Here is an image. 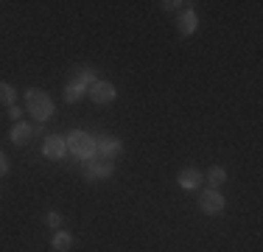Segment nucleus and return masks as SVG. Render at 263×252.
<instances>
[{
	"label": "nucleus",
	"mask_w": 263,
	"mask_h": 252,
	"mask_svg": "<svg viewBox=\"0 0 263 252\" xmlns=\"http://www.w3.org/2000/svg\"><path fill=\"white\" fill-rule=\"evenodd\" d=\"M9 118H14V121L20 123V118H23V110H20L17 104H11V106H9Z\"/></svg>",
	"instance_id": "f3484780"
},
{
	"label": "nucleus",
	"mask_w": 263,
	"mask_h": 252,
	"mask_svg": "<svg viewBox=\"0 0 263 252\" xmlns=\"http://www.w3.org/2000/svg\"><path fill=\"white\" fill-rule=\"evenodd\" d=\"M121 151H123V143L118 140L115 135H101V137H96V154H98V157L115 163L118 157H121Z\"/></svg>",
	"instance_id": "20e7f679"
},
{
	"label": "nucleus",
	"mask_w": 263,
	"mask_h": 252,
	"mask_svg": "<svg viewBox=\"0 0 263 252\" xmlns=\"http://www.w3.org/2000/svg\"><path fill=\"white\" fill-rule=\"evenodd\" d=\"M204 182L210 185V191H216L218 185H224V182H227V171H224L221 166H213L210 171L204 174Z\"/></svg>",
	"instance_id": "ddd939ff"
},
{
	"label": "nucleus",
	"mask_w": 263,
	"mask_h": 252,
	"mask_svg": "<svg viewBox=\"0 0 263 252\" xmlns=\"http://www.w3.org/2000/svg\"><path fill=\"white\" fill-rule=\"evenodd\" d=\"M177 182L185 188V191H196L199 185H202V171L199 168H182L177 176Z\"/></svg>",
	"instance_id": "1a4fd4ad"
},
{
	"label": "nucleus",
	"mask_w": 263,
	"mask_h": 252,
	"mask_svg": "<svg viewBox=\"0 0 263 252\" xmlns=\"http://www.w3.org/2000/svg\"><path fill=\"white\" fill-rule=\"evenodd\" d=\"M51 247L56 249V252H67L73 247V236L67 230H56L53 232V238H51Z\"/></svg>",
	"instance_id": "9b49d317"
},
{
	"label": "nucleus",
	"mask_w": 263,
	"mask_h": 252,
	"mask_svg": "<svg viewBox=\"0 0 263 252\" xmlns=\"http://www.w3.org/2000/svg\"><path fill=\"white\" fill-rule=\"evenodd\" d=\"M177 28H179V34H182V37H191L193 31L199 28V14L193 9H182V11H179V20H177Z\"/></svg>",
	"instance_id": "6e6552de"
},
{
	"label": "nucleus",
	"mask_w": 263,
	"mask_h": 252,
	"mask_svg": "<svg viewBox=\"0 0 263 252\" xmlns=\"http://www.w3.org/2000/svg\"><path fill=\"white\" fill-rule=\"evenodd\" d=\"M81 174H84V179L96 182V179H106V176L115 174V163L112 160H104V157H87V160H81Z\"/></svg>",
	"instance_id": "7ed1b4c3"
},
{
	"label": "nucleus",
	"mask_w": 263,
	"mask_h": 252,
	"mask_svg": "<svg viewBox=\"0 0 263 252\" xmlns=\"http://www.w3.org/2000/svg\"><path fill=\"white\" fill-rule=\"evenodd\" d=\"M115 98H118V90H115L112 81H96V84L90 87V101H92V104H98V106L112 104Z\"/></svg>",
	"instance_id": "423d86ee"
},
{
	"label": "nucleus",
	"mask_w": 263,
	"mask_h": 252,
	"mask_svg": "<svg viewBox=\"0 0 263 252\" xmlns=\"http://www.w3.org/2000/svg\"><path fill=\"white\" fill-rule=\"evenodd\" d=\"M14 87L11 84H6V81H0V104H6V106H11L14 104Z\"/></svg>",
	"instance_id": "2eb2a0df"
},
{
	"label": "nucleus",
	"mask_w": 263,
	"mask_h": 252,
	"mask_svg": "<svg viewBox=\"0 0 263 252\" xmlns=\"http://www.w3.org/2000/svg\"><path fill=\"white\" fill-rule=\"evenodd\" d=\"M3 174H9V157L0 151V176H3Z\"/></svg>",
	"instance_id": "a211bd4d"
},
{
	"label": "nucleus",
	"mask_w": 263,
	"mask_h": 252,
	"mask_svg": "<svg viewBox=\"0 0 263 252\" xmlns=\"http://www.w3.org/2000/svg\"><path fill=\"white\" fill-rule=\"evenodd\" d=\"M179 6H185V3H177V0H165V3H162V9H165V11H177Z\"/></svg>",
	"instance_id": "aec40b11"
},
{
	"label": "nucleus",
	"mask_w": 263,
	"mask_h": 252,
	"mask_svg": "<svg viewBox=\"0 0 263 252\" xmlns=\"http://www.w3.org/2000/svg\"><path fill=\"white\" fill-rule=\"evenodd\" d=\"M67 143V154H73L76 160H87V157H96V137H90L87 132L73 129L70 135L65 137Z\"/></svg>",
	"instance_id": "f03ea898"
},
{
	"label": "nucleus",
	"mask_w": 263,
	"mask_h": 252,
	"mask_svg": "<svg viewBox=\"0 0 263 252\" xmlns=\"http://www.w3.org/2000/svg\"><path fill=\"white\" fill-rule=\"evenodd\" d=\"M45 135V123H36V126H31V137H42Z\"/></svg>",
	"instance_id": "6ab92c4d"
},
{
	"label": "nucleus",
	"mask_w": 263,
	"mask_h": 252,
	"mask_svg": "<svg viewBox=\"0 0 263 252\" xmlns=\"http://www.w3.org/2000/svg\"><path fill=\"white\" fill-rule=\"evenodd\" d=\"M45 224L53 227V230H62V227H65V219H62L59 213H48V216H45Z\"/></svg>",
	"instance_id": "dca6fc26"
},
{
	"label": "nucleus",
	"mask_w": 263,
	"mask_h": 252,
	"mask_svg": "<svg viewBox=\"0 0 263 252\" xmlns=\"http://www.w3.org/2000/svg\"><path fill=\"white\" fill-rule=\"evenodd\" d=\"M11 143H17V146L31 143V126L28 123H14L11 126Z\"/></svg>",
	"instance_id": "f8f14e48"
},
{
	"label": "nucleus",
	"mask_w": 263,
	"mask_h": 252,
	"mask_svg": "<svg viewBox=\"0 0 263 252\" xmlns=\"http://www.w3.org/2000/svg\"><path fill=\"white\" fill-rule=\"evenodd\" d=\"M199 207H202L204 216H218V213H224V207H227V199H224V193L218 191H204L202 199H199Z\"/></svg>",
	"instance_id": "39448f33"
},
{
	"label": "nucleus",
	"mask_w": 263,
	"mask_h": 252,
	"mask_svg": "<svg viewBox=\"0 0 263 252\" xmlns=\"http://www.w3.org/2000/svg\"><path fill=\"white\" fill-rule=\"evenodd\" d=\"M26 110L31 112V118H36V123H45L53 115V101L45 90L40 87H31L26 93Z\"/></svg>",
	"instance_id": "f257e3e1"
},
{
	"label": "nucleus",
	"mask_w": 263,
	"mask_h": 252,
	"mask_svg": "<svg viewBox=\"0 0 263 252\" xmlns=\"http://www.w3.org/2000/svg\"><path fill=\"white\" fill-rule=\"evenodd\" d=\"M42 154L48 157V160H65L67 157V143L62 135H48L45 143H42Z\"/></svg>",
	"instance_id": "0eeeda50"
},
{
	"label": "nucleus",
	"mask_w": 263,
	"mask_h": 252,
	"mask_svg": "<svg viewBox=\"0 0 263 252\" xmlns=\"http://www.w3.org/2000/svg\"><path fill=\"white\" fill-rule=\"evenodd\" d=\"M84 96H87V90H81L76 81H67V84H65V101H67V104H79Z\"/></svg>",
	"instance_id": "4468645a"
},
{
	"label": "nucleus",
	"mask_w": 263,
	"mask_h": 252,
	"mask_svg": "<svg viewBox=\"0 0 263 252\" xmlns=\"http://www.w3.org/2000/svg\"><path fill=\"white\" fill-rule=\"evenodd\" d=\"M70 81H76V84L81 87V90H87V93H90V87L92 84H96V70H92V67H81V70H76V76H73V79Z\"/></svg>",
	"instance_id": "9d476101"
}]
</instances>
